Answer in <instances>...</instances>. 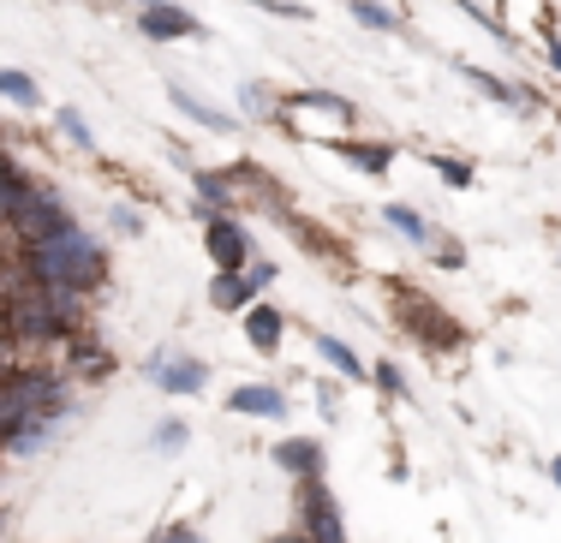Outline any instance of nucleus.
Masks as SVG:
<instances>
[{"mask_svg": "<svg viewBox=\"0 0 561 543\" xmlns=\"http://www.w3.org/2000/svg\"><path fill=\"white\" fill-rule=\"evenodd\" d=\"M24 263H31V275L43 287H60V293H84V287L102 281V251L96 240H84V233H60V240L24 251Z\"/></svg>", "mask_w": 561, "mask_h": 543, "instance_id": "obj_1", "label": "nucleus"}, {"mask_svg": "<svg viewBox=\"0 0 561 543\" xmlns=\"http://www.w3.org/2000/svg\"><path fill=\"white\" fill-rule=\"evenodd\" d=\"M0 228H7V233H12V240H19L24 251H36V245L60 240V233H72L78 221H72V209H66L55 192H43V185H36V192L24 197V204L12 209L7 221H0Z\"/></svg>", "mask_w": 561, "mask_h": 543, "instance_id": "obj_2", "label": "nucleus"}, {"mask_svg": "<svg viewBox=\"0 0 561 543\" xmlns=\"http://www.w3.org/2000/svg\"><path fill=\"white\" fill-rule=\"evenodd\" d=\"M299 532L311 543H346L341 508H335V496H329L323 478H299Z\"/></svg>", "mask_w": 561, "mask_h": 543, "instance_id": "obj_3", "label": "nucleus"}, {"mask_svg": "<svg viewBox=\"0 0 561 543\" xmlns=\"http://www.w3.org/2000/svg\"><path fill=\"white\" fill-rule=\"evenodd\" d=\"M138 31L150 36V43H185V36H197L204 24L185 7H173V0H138Z\"/></svg>", "mask_w": 561, "mask_h": 543, "instance_id": "obj_4", "label": "nucleus"}, {"mask_svg": "<svg viewBox=\"0 0 561 543\" xmlns=\"http://www.w3.org/2000/svg\"><path fill=\"white\" fill-rule=\"evenodd\" d=\"M144 370H150V382H156L162 394H197V389L209 382V365H204V359H168V353H156Z\"/></svg>", "mask_w": 561, "mask_h": 543, "instance_id": "obj_5", "label": "nucleus"}, {"mask_svg": "<svg viewBox=\"0 0 561 543\" xmlns=\"http://www.w3.org/2000/svg\"><path fill=\"white\" fill-rule=\"evenodd\" d=\"M204 228H209V257H216V269H245L251 263L245 228H239L233 216H216V221H204Z\"/></svg>", "mask_w": 561, "mask_h": 543, "instance_id": "obj_6", "label": "nucleus"}, {"mask_svg": "<svg viewBox=\"0 0 561 543\" xmlns=\"http://www.w3.org/2000/svg\"><path fill=\"white\" fill-rule=\"evenodd\" d=\"M400 316H407L412 328H419V335H436V347H454V340H460V323H454V316H443L436 311V304H419V299H400Z\"/></svg>", "mask_w": 561, "mask_h": 543, "instance_id": "obj_7", "label": "nucleus"}, {"mask_svg": "<svg viewBox=\"0 0 561 543\" xmlns=\"http://www.w3.org/2000/svg\"><path fill=\"white\" fill-rule=\"evenodd\" d=\"M251 299H257V287H251L245 269H216V281H209V304L216 311H245Z\"/></svg>", "mask_w": 561, "mask_h": 543, "instance_id": "obj_8", "label": "nucleus"}, {"mask_svg": "<svg viewBox=\"0 0 561 543\" xmlns=\"http://www.w3.org/2000/svg\"><path fill=\"white\" fill-rule=\"evenodd\" d=\"M280 328H287V316H280L275 304H245V340L257 353H275L280 347Z\"/></svg>", "mask_w": 561, "mask_h": 543, "instance_id": "obj_9", "label": "nucleus"}, {"mask_svg": "<svg viewBox=\"0 0 561 543\" xmlns=\"http://www.w3.org/2000/svg\"><path fill=\"white\" fill-rule=\"evenodd\" d=\"M227 406H233V413H245V418H287L280 389H257V382H251V389H233V394H227Z\"/></svg>", "mask_w": 561, "mask_h": 543, "instance_id": "obj_10", "label": "nucleus"}, {"mask_svg": "<svg viewBox=\"0 0 561 543\" xmlns=\"http://www.w3.org/2000/svg\"><path fill=\"white\" fill-rule=\"evenodd\" d=\"M275 466L293 472V478H323V448H317V442H280L275 448Z\"/></svg>", "mask_w": 561, "mask_h": 543, "instance_id": "obj_11", "label": "nucleus"}, {"mask_svg": "<svg viewBox=\"0 0 561 543\" xmlns=\"http://www.w3.org/2000/svg\"><path fill=\"white\" fill-rule=\"evenodd\" d=\"M329 150H341L353 167H365V174H389V162H394V150L389 143H353V138H335Z\"/></svg>", "mask_w": 561, "mask_h": 543, "instance_id": "obj_12", "label": "nucleus"}, {"mask_svg": "<svg viewBox=\"0 0 561 543\" xmlns=\"http://www.w3.org/2000/svg\"><path fill=\"white\" fill-rule=\"evenodd\" d=\"M317 353H323V365L329 370H341L346 382H365V359H358L346 340H335V335H317Z\"/></svg>", "mask_w": 561, "mask_h": 543, "instance_id": "obj_13", "label": "nucleus"}, {"mask_svg": "<svg viewBox=\"0 0 561 543\" xmlns=\"http://www.w3.org/2000/svg\"><path fill=\"white\" fill-rule=\"evenodd\" d=\"M466 78H472L478 90H484V96H496V102H507V108H526V102H538L531 96V90H514V84H502L496 72H484V66H460Z\"/></svg>", "mask_w": 561, "mask_h": 543, "instance_id": "obj_14", "label": "nucleus"}, {"mask_svg": "<svg viewBox=\"0 0 561 543\" xmlns=\"http://www.w3.org/2000/svg\"><path fill=\"white\" fill-rule=\"evenodd\" d=\"M382 221H389L394 233H407L412 245H431V240H436V233H431V221H424L419 209H407V204H389V209H382Z\"/></svg>", "mask_w": 561, "mask_h": 543, "instance_id": "obj_15", "label": "nucleus"}, {"mask_svg": "<svg viewBox=\"0 0 561 543\" xmlns=\"http://www.w3.org/2000/svg\"><path fill=\"white\" fill-rule=\"evenodd\" d=\"M0 96L19 102V108H36V102H43V90H36L31 72H19V66H0Z\"/></svg>", "mask_w": 561, "mask_h": 543, "instance_id": "obj_16", "label": "nucleus"}, {"mask_svg": "<svg viewBox=\"0 0 561 543\" xmlns=\"http://www.w3.org/2000/svg\"><path fill=\"white\" fill-rule=\"evenodd\" d=\"M173 102H180V114H185V120H197V126H209V131H227V114H216L204 96H192V90H180V84H173Z\"/></svg>", "mask_w": 561, "mask_h": 543, "instance_id": "obj_17", "label": "nucleus"}, {"mask_svg": "<svg viewBox=\"0 0 561 543\" xmlns=\"http://www.w3.org/2000/svg\"><path fill=\"white\" fill-rule=\"evenodd\" d=\"M48 430H55V418H24L19 430L7 436V448H19V454H31V448H43V442H48Z\"/></svg>", "mask_w": 561, "mask_h": 543, "instance_id": "obj_18", "label": "nucleus"}, {"mask_svg": "<svg viewBox=\"0 0 561 543\" xmlns=\"http://www.w3.org/2000/svg\"><path fill=\"white\" fill-rule=\"evenodd\" d=\"M346 12H353L358 24H370V31H400V19L389 7H377V0H346Z\"/></svg>", "mask_w": 561, "mask_h": 543, "instance_id": "obj_19", "label": "nucleus"}, {"mask_svg": "<svg viewBox=\"0 0 561 543\" xmlns=\"http://www.w3.org/2000/svg\"><path fill=\"white\" fill-rule=\"evenodd\" d=\"M245 114H251V120H280L275 90H270V84H245Z\"/></svg>", "mask_w": 561, "mask_h": 543, "instance_id": "obj_20", "label": "nucleus"}, {"mask_svg": "<svg viewBox=\"0 0 561 543\" xmlns=\"http://www.w3.org/2000/svg\"><path fill=\"white\" fill-rule=\"evenodd\" d=\"M431 167H436V174H443V180L454 185V192H472V167H466V162H448V155H431Z\"/></svg>", "mask_w": 561, "mask_h": 543, "instance_id": "obj_21", "label": "nucleus"}, {"mask_svg": "<svg viewBox=\"0 0 561 543\" xmlns=\"http://www.w3.org/2000/svg\"><path fill=\"white\" fill-rule=\"evenodd\" d=\"M55 120H60V131H66V138H72V143H78V150H96V138H90V126H84V120H78V114H72V108H60V114H55Z\"/></svg>", "mask_w": 561, "mask_h": 543, "instance_id": "obj_22", "label": "nucleus"}, {"mask_svg": "<svg viewBox=\"0 0 561 543\" xmlns=\"http://www.w3.org/2000/svg\"><path fill=\"white\" fill-rule=\"evenodd\" d=\"M180 442H185V424H173V418H168V424H156V448H162V454H173Z\"/></svg>", "mask_w": 561, "mask_h": 543, "instance_id": "obj_23", "label": "nucleus"}, {"mask_svg": "<svg viewBox=\"0 0 561 543\" xmlns=\"http://www.w3.org/2000/svg\"><path fill=\"white\" fill-rule=\"evenodd\" d=\"M377 382H382V394H394V401H407V377H400L394 365H377Z\"/></svg>", "mask_w": 561, "mask_h": 543, "instance_id": "obj_24", "label": "nucleus"}, {"mask_svg": "<svg viewBox=\"0 0 561 543\" xmlns=\"http://www.w3.org/2000/svg\"><path fill=\"white\" fill-rule=\"evenodd\" d=\"M263 12H280V19H311V7H299V0H257Z\"/></svg>", "mask_w": 561, "mask_h": 543, "instance_id": "obj_25", "label": "nucleus"}, {"mask_svg": "<svg viewBox=\"0 0 561 543\" xmlns=\"http://www.w3.org/2000/svg\"><path fill=\"white\" fill-rule=\"evenodd\" d=\"M245 275H251V287H257V293H263V287H275V263H245Z\"/></svg>", "mask_w": 561, "mask_h": 543, "instance_id": "obj_26", "label": "nucleus"}, {"mask_svg": "<svg viewBox=\"0 0 561 543\" xmlns=\"http://www.w3.org/2000/svg\"><path fill=\"white\" fill-rule=\"evenodd\" d=\"M436 263H443V269H460L466 251H454V240H443V245H436Z\"/></svg>", "mask_w": 561, "mask_h": 543, "instance_id": "obj_27", "label": "nucleus"}, {"mask_svg": "<svg viewBox=\"0 0 561 543\" xmlns=\"http://www.w3.org/2000/svg\"><path fill=\"white\" fill-rule=\"evenodd\" d=\"M156 543H197V532H192V525H168V532L156 538Z\"/></svg>", "mask_w": 561, "mask_h": 543, "instance_id": "obj_28", "label": "nucleus"}, {"mask_svg": "<svg viewBox=\"0 0 561 543\" xmlns=\"http://www.w3.org/2000/svg\"><path fill=\"white\" fill-rule=\"evenodd\" d=\"M138 228H144V221L131 216V209H114V233H138Z\"/></svg>", "mask_w": 561, "mask_h": 543, "instance_id": "obj_29", "label": "nucleus"}, {"mask_svg": "<svg viewBox=\"0 0 561 543\" xmlns=\"http://www.w3.org/2000/svg\"><path fill=\"white\" fill-rule=\"evenodd\" d=\"M270 543H311L305 532H280V538H270Z\"/></svg>", "mask_w": 561, "mask_h": 543, "instance_id": "obj_30", "label": "nucleus"}, {"mask_svg": "<svg viewBox=\"0 0 561 543\" xmlns=\"http://www.w3.org/2000/svg\"><path fill=\"white\" fill-rule=\"evenodd\" d=\"M550 478H556V489H561V454L550 460Z\"/></svg>", "mask_w": 561, "mask_h": 543, "instance_id": "obj_31", "label": "nucleus"}, {"mask_svg": "<svg viewBox=\"0 0 561 543\" xmlns=\"http://www.w3.org/2000/svg\"><path fill=\"white\" fill-rule=\"evenodd\" d=\"M550 60H556V72H561V43H550Z\"/></svg>", "mask_w": 561, "mask_h": 543, "instance_id": "obj_32", "label": "nucleus"}, {"mask_svg": "<svg viewBox=\"0 0 561 543\" xmlns=\"http://www.w3.org/2000/svg\"><path fill=\"white\" fill-rule=\"evenodd\" d=\"M0 167H7V150H0Z\"/></svg>", "mask_w": 561, "mask_h": 543, "instance_id": "obj_33", "label": "nucleus"}]
</instances>
